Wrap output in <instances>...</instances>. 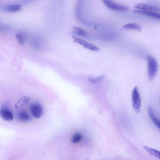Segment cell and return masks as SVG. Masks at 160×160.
<instances>
[{"label": "cell", "mask_w": 160, "mask_h": 160, "mask_svg": "<svg viewBox=\"0 0 160 160\" xmlns=\"http://www.w3.org/2000/svg\"><path fill=\"white\" fill-rule=\"evenodd\" d=\"M148 63V74L149 79H153L155 76L158 70V64L155 58L150 55L146 57Z\"/></svg>", "instance_id": "cell-1"}, {"label": "cell", "mask_w": 160, "mask_h": 160, "mask_svg": "<svg viewBox=\"0 0 160 160\" xmlns=\"http://www.w3.org/2000/svg\"><path fill=\"white\" fill-rule=\"evenodd\" d=\"M132 106L134 111L136 112H139L141 106V98L138 88L136 86L132 90Z\"/></svg>", "instance_id": "cell-2"}, {"label": "cell", "mask_w": 160, "mask_h": 160, "mask_svg": "<svg viewBox=\"0 0 160 160\" xmlns=\"http://www.w3.org/2000/svg\"><path fill=\"white\" fill-rule=\"evenodd\" d=\"M30 110L32 115L37 119L40 118L43 114V108L38 103L35 102L31 104Z\"/></svg>", "instance_id": "cell-3"}, {"label": "cell", "mask_w": 160, "mask_h": 160, "mask_svg": "<svg viewBox=\"0 0 160 160\" xmlns=\"http://www.w3.org/2000/svg\"><path fill=\"white\" fill-rule=\"evenodd\" d=\"M102 1L108 8L112 10L125 11L129 9L127 6L117 3L112 0H103Z\"/></svg>", "instance_id": "cell-4"}, {"label": "cell", "mask_w": 160, "mask_h": 160, "mask_svg": "<svg viewBox=\"0 0 160 160\" xmlns=\"http://www.w3.org/2000/svg\"><path fill=\"white\" fill-rule=\"evenodd\" d=\"M72 38L74 42L81 45L87 49L93 51H98L99 50L98 47L84 40L74 37H72Z\"/></svg>", "instance_id": "cell-5"}, {"label": "cell", "mask_w": 160, "mask_h": 160, "mask_svg": "<svg viewBox=\"0 0 160 160\" xmlns=\"http://www.w3.org/2000/svg\"><path fill=\"white\" fill-rule=\"evenodd\" d=\"M0 116L4 121H10L13 120V116L11 110L7 107L3 106L0 112Z\"/></svg>", "instance_id": "cell-6"}, {"label": "cell", "mask_w": 160, "mask_h": 160, "mask_svg": "<svg viewBox=\"0 0 160 160\" xmlns=\"http://www.w3.org/2000/svg\"><path fill=\"white\" fill-rule=\"evenodd\" d=\"M134 7L138 10L146 11L156 12L160 11V8L144 3H137L134 5Z\"/></svg>", "instance_id": "cell-7"}, {"label": "cell", "mask_w": 160, "mask_h": 160, "mask_svg": "<svg viewBox=\"0 0 160 160\" xmlns=\"http://www.w3.org/2000/svg\"><path fill=\"white\" fill-rule=\"evenodd\" d=\"M17 116L19 120L23 122H27L32 120V118L28 113L23 109L18 111Z\"/></svg>", "instance_id": "cell-8"}, {"label": "cell", "mask_w": 160, "mask_h": 160, "mask_svg": "<svg viewBox=\"0 0 160 160\" xmlns=\"http://www.w3.org/2000/svg\"><path fill=\"white\" fill-rule=\"evenodd\" d=\"M149 116L154 124L160 130V120L155 116L152 107L149 106L148 109Z\"/></svg>", "instance_id": "cell-9"}, {"label": "cell", "mask_w": 160, "mask_h": 160, "mask_svg": "<svg viewBox=\"0 0 160 160\" xmlns=\"http://www.w3.org/2000/svg\"><path fill=\"white\" fill-rule=\"evenodd\" d=\"M133 12L136 13L146 15L160 20V13L156 12L146 11L138 9L134 10Z\"/></svg>", "instance_id": "cell-10"}, {"label": "cell", "mask_w": 160, "mask_h": 160, "mask_svg": "<svg viewBox=\"0 0 160 160\" xmlns=\"http://www.w3.org/2000/svg\"><path fill=\"white\" fill-rule=\"evenodd\" d=\"M30 98L27 96H24L21 98L16 102L15 107L19 108L27 104L29 102Z\"/></svg>", "instance_id": "cell-11"}, {"label": "cell", "mask_w": 160, "mask_h": 160, "mask_svg": "<svg viewBox=\"0 0 160 160\" xmlns=\"http://www.w3.org/2000/svg\"><path fill=\"white\" fill-rule=\"evenodd\" d=\"M123 28L125 29L135 30L139 31L141 30V27L139 25L134 23L125 24L123 26Z\"/></svg>", "instance_id": "cell-12"}, {"label": "cell", "mask_w": 160, "mask_h": 160, "mask_svg": "<svg viewBox=\"0 0 160 160\" xmlns=\"http://www.w3.org/2000/svg\"><path fill=\"white\" fill-rule=\"evenodd\" d=\"M144 148L152 155L160 159V151L152 148L143 146Z\"/></svg>", "instance_id": "cell-13"}, {"label": "cell", "mask_w": 160, "mask_h": 160, "mask_svg": "<svg viewBox=\"0 0 160 160\" xmlns=\"http://www.w3.org/2000/svg\"><path fill=\"white\" fill-rule=\"evenodd\" d=\"M21 9V6L18 4L11 5L5 8V10L11 12L18 11Z\"/></svg>", "instance_id": "cell-14"}, {"label": "cell", "mask_w": 160, "mask_h": 160, "mask_svg": "<svg viewBox=\"0 0 160 160\" xmlns=\"http://www.w3.org/2000/svg\"><path fill=\"white\" fill-rule=\"evenodd\" d=\"M72 29L74 33L79 35H84L87 34L86 31L78 27L73 26L72 27Z\"/></svg>", "instance_id": "cell-15"}, {"label": "cell", "mask_w": 160, "mask_h": 160, "mask_svg": "<svg viewBox=\"0 0 160 160\" xmlns=\"http://www.w3.org/2000/svg\"><path fill=\"white\" fill-rule=\"evenodd\" d=\"M82 138V136L81 133L76 132L73 135L71 139L72 142L74 143H76L81 141Z\"/></svg>", "instance_id": "cell-16"}, {"label": "cell", "mask_w": 160, "mask_h": 160, "mask_svg": "<svg viewBox=\"0 0 160 160\" xmlns=\"http://www.w3.org/2000/svg\"><path fill=\"white\" fill-rule=\"evenodd\" d=\"M104 76L102 75L97 77H91L89 78V81L92 83H96L102 80L104 78Z\"/></svg>", "instance_id": "cell-17"}, {"label": "cell", "mask_w": 160, "mask_h": 160, "mask_svg": "<svg viewBox=\"0 0 160 160\" xmlns=\"http://www.w3.org/2000/svg\"><path fill=\"white\" fill-rule=\"evenodd\" d=\"M16 37L18 41L19 42L21 45H23L24 44V40L22 36L20 34H16Z\"/></svg>", "instance_id": "cell-18"}]
</instances>
